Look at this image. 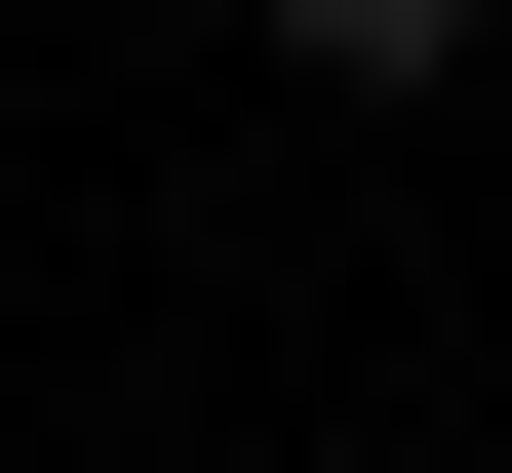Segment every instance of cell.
<instances>
[{"instance_id": "1", "label": "cell", "mask_w": 512, "mask_h": 473, "mask_svg": "<svg viewBox=\"0 0 512 473\" xmlns=\"http://www.w3.org/2000/svg\"><path fill=\"white\" fill-rule=\"evenodd\" d=\"M276 79H355V119H394V79H473V0H276Z\"/></svg>"}]
</instances>
